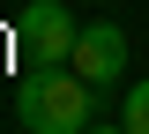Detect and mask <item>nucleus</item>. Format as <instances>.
Instances as JSON below:
<instances>
[{"mask_svg":"<svg viewBox=\"0 0 149 134\" xmlns=\"http://www.w3.org/2000/svg\"><path fill=\"white\" fill-rule=\"evenodd\" d=\"M90 82L74 75V67H37L30 82L15 90V119L30 134H82L90 127Z\"/></svg>","mask_w":149,"mask_h":134,"instance_id":"obj_1","label":"nucleus"},{"mask_svg":"<svg viewBox=\"0 0 149 134\" xmlns=\"http://www.w3.org/2000/svg\"><path fill=\"white\" fill-rule=\"evenodd\" d=\"M74 37H82V30L67 22L60 0H30V8L15 15V52H22L30 75H37V67H67V60H74Z\"/></svg>","mask_w":149,"mask_h":134,"instance_id":"obj_2","label":"nucleus"},{"mask_svg":"<svg viewBox=\"0 0 149 134\" xmlns=\"http://www.w3.org/2000/svg\"><path fill=\"white\" fill-rule=\"evenodd\" d=\"M67 67L90 82V90L119 82V75H127V30H112V22H90V30L74 37V60H67Z\"/></svg>","mask_w":149,"mask_h":134,"instance_id":"obj_3","label":"nucleus"},{"mask_svg":"<svg viewBox=\"0 0 149 134\" xmlns=\"http://www.w3.org/2000/svg\"><path fill=\"white\" fill-rule=\"evenodd\" d=\"M119 119H127V134H149V82H134V90H127Z\"/></svg>","mask_w":149,"mask_h":134,"instance_id":"obj_4","label":"nucleus"},{"mask_svg":"<svg viewBox=\"0 0 149 134\" xmlns=\"http://www.w3.org/2000/svg\"><path fill=\"white\" fill-rule=\"evenodd\" d=\"M82 134H127V119H112V127H97V119H90V127H82Z\"/></svg>","mask_w":149,"mask_h":134,"instance_id":"obj_5","label":"nucleus"}]
</instances>
